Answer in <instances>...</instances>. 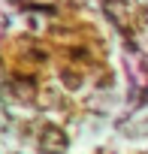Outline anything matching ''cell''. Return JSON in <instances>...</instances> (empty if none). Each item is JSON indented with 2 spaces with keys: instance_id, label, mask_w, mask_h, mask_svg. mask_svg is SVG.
I'll use <instances>...</instances> for the list:
<instances>
[{
  "instance_id": "1",
  "label": "cell",
  "mask_w": 148,
  "mask_h": 154,
  "mask_svg": "<svg viewBox=\"0 0 148 154\" xmlns=\"http://www.w3.org/2000/svg\"><path fill=\"white\" fill-rule=\"evenodd\" d=\"M66 148V139H63V133L57 130V127H42V133H39V151H45V154H60Z\"/></svg>"
}]
</instances>
